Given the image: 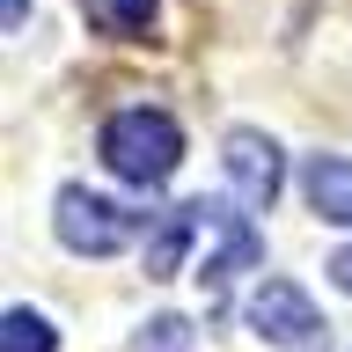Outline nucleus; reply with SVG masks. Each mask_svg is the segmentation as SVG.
Segmentation results:
<instances>
[{
  "label": "nucleus",
  "mask_w": 352,
  "mask_h": 352,
  "mask_svg": "<svg viewBox=\"0 0 352 352\" xmlns=\"http://www.w3.org/2000/svg\"><path fill=\"white\" fill-rule=\"evenodd\" d=\"M52 228H59V242L74 257H118L140 235V213L118 206V198H103V191H88V184H66L52 198Z\"/></svg>",
  "instance_id": "nucleus-2"
},
{
  "label": "nucleus",
  "mask_w": 352,
  "mask_h": 352,
  "mask_svg": "<svg viewBox=\"0 0 352 352\" xmlns=\"http://www.w3.org/2000/svg\"><path fill=\"white\" fill-rule=\"evenodd\" d=\"M301 191H308V206H316L323 220L352 228V162H345V154H308Z\"/></svg>",
  "instance_id": "nucleus-7"
},
{
  "label": "nucleus",
  "mask_w": 352,
  "mask_h": 352,
  "mask_svg": "<svg viewBox=\"0 0 352 352\" xmlns=\"http://www.w3.org/2000/svg\"><path fill=\"white\" fill-rule=\"evenodd\" d=\"M0 352H59V330L37 308H8L0 316Z\"/></svg>",
  "instance_id": "nucleus-9"
},
{
  "label": "nucleus",
  "mask_w": 352,
  "mask_h": 352,
  "mask_svg": "<svg viewBox=\"0 0 352 352\" xmlns=\"http://www.w3.org/2000/svg\"><path fill=\"white\" fill-rule=\"evenodd\" d=\"M213 228H220V250L206 257V272H198V279H206V308L220 316V308H228V286H235L250 264H264V235L250 228V213H235V206H228V198H213Z\"/></svg>",
  "instance_id": "nucleus-5"
},
{
  "label": "nucleus",
  "mask_w": 352,
  "mask_h": 352,
  "mask_svg": "<svg viewBox=\"0 0 352 352\" xmlns=\"http://www.w3.org/2000/svg\"><path fill=\"white\" fill-rule=\"evenodd\" d=\"M330 279H338V294H352V242H345V250H330Z\"/></svg>",
  "instance_id": "nucleus-11"
},
{
  "label": "nucleus",
  "mask_w": 352,
  "mask_h": 352,
  "mask_svg": "<svg viewBox=\"0 0 352 352\" xmlns=\"http://www.w3.org/2000/svg\"><path fill=\"white\" fill-rule=\"evenodd\" d=\"M140 352H191V316H154L140 330Z\"/></svg>",
  "instance_id": "nucleus-10"
},
{
  "label": "nucleus",
  "mask_w": 352,
  "mask_h": 352,
  "mask_svg": "<svg viewBox=\"0 0 352 352\" xmlns=\"http://www.w3.org/2000/svg\"><path fill=\"white\" fill-rule=\"evenodd\" d=\"M103 162H110L118 184H132V191H162L176 176V162H184V125H176L169 110L132 103V110H118L103 125Z\"/></svg>",
  "instance_id": "nucleus-1"
},
{
  "label": "nucleus",
  "mask_w": 352,
  "mask_h": 352,
  "mask_svg": "<svg viewBox=\"0 0 352 352\" xmlns=\"http://www.w3.org/2000/svg\"><path fill=\"white\" fill-rule=\"evenodd\" d=\"M220 162H228L235 198H242V206H257V213L279 198V184H286L279 140H272V132H257V125H235V132H228V140H220Z\"/></svg>",
  "instance_id": "nucleus-4"
},
{
  "label": "nucleus",
  "mask_w": 352,
  "mask_h": 352,
  "mask_svg": "<svg viewBox=\"0 0 352 352\" xmlns=\"http://www.w3.org/2000/svg\"><path fill=\"white\" fill-rule=\"evenodd\" d=\"M242 323L257 330L264 345H279V352H323L330 345L323 308L308 301L294 279H257V294H250V308H242Z\"/></svg>",
  "instance_id": "nucleus-3"
},
{
  "label": "nucleus",
  "mask_w": 352,
  "mask_h": 352,
  "mask_svg": "<svg viewBox=\"0 0 352 352\" xmlns=\"http://www.w3.org/2000/svg\"><path fill=\"white\" fill-rule=\"evenodd\" d=\"M206 228H213V220H206V198L169 206V213H162V228L147 235V279H176V272H184V250H191Z\"/></svg>",
  "instance_id": "nucleus-6"
},
{
  "label": "nucleus",
  "mask_w": 352,
  "mask_h": 352,
  "mask_svg": "<svg viewBox=\"0 0 352 352\" xmlns=\"http://www.w3.org/2000/svg\"><path fill=\"white\" fill-rule=\"evenodd\" d=\"M88 30H103V37H147L154 22V0H81Z\"/></svg>",
  "instance_id": "nucleus-8"
},
{
  "label": "nucleus",
  "mask_w": 352,
  "mask_h": 352,
  "mask_svg": "<svg viewBox=\"0 0 352 352\" xmlns=\"http://www.w3.org/2000/svg\"><path fill=\"white\" fill-rule=\"evenodd\" d=\"M22 8H30V0H8V30H22Z\"/></svg>",
  "instance_id": "nucleus-12"
}]
</instances>
